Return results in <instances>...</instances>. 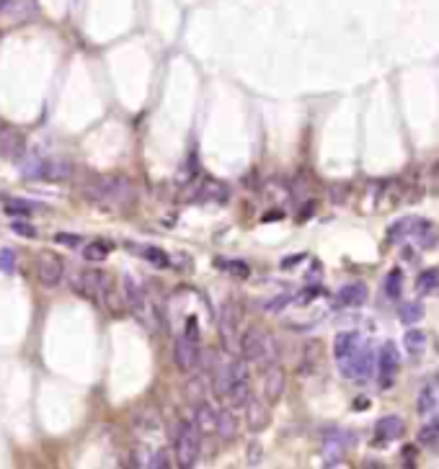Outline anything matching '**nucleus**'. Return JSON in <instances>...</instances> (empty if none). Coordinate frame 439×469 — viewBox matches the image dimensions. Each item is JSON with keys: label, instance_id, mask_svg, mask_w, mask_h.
<instances>
[{"label": "nucleus", "instance_id": "23", "mask_svg": "<svg viewBox=\"0 0 439 469\" xmlns=\"http://www.w3.org/2000/svg\"><path fill=\"white\" fill-rule=\"evenodd\" d=\"M416 291L419 294H437L439 291V268H429L424 274H419L416 279Z\"/></svg>", "mask_w": 439, "mask_h": 469}, {"label": "nucleus", "instance_id": "40", "mask_svg": "<svg viewBox=\"0 0 439 469\" xmlns=\"http://www.w3.org/2000/svg\"><path fill=\"white\" fill-rule=\"evenodd\" d=\"M8 3H11V0H0V13H6L8 11Z\"/></svg>", "mask_w": 439, "mask_h": 469}, {"label": "nucleus", "instance_id": "37", "mask_svg": "<svg viewBox=\"0 0 439 469\" xmlns=\"http://www.w3.org/2000/svg\"><path fill=\"white\" fill-rule=\"evenodd\" d=\"M318 294H320V289H305V291H303V297L297 299V302H303V305H305V302H311V299H315V297H318Z\"/></svg>", "mask_w": 439, "mask_h": 469}, {"label": "nucleus", "instance_id": "15", "mask_svg": "<svg viewBox=\"0 0 439 469\" xmlns=\"http://www.w3.org/2000/svg\"><path fill=\"white\" fill-rule=\"evenodd\" d=\"M194 428H197L202 436H210L217 428V410L210 405V402H199L197 410H194Z\"/></svg>", "mask_w": 439, "mask_h": 469}, {"label": "nucleus", "instance_id": "13", "mask_svg": "<svg viewBox=\"0 0 439 469\" xmlns=\"http://www.w3.org/2000/svg\"><path fill=\"white\" fill-rule=\"evenodd\" d=\"M403 431H406L403 418H398V415L380 418L378 425H375V446H383V444H390V441L401 439Z\"/></svg>", "mask_w": 439, "mask_h": 469}, {"label": "nucleus", "instance_id": "20", "mask_svg": "<svg viewBox=\"0 0 439 469\" xmlns=\"http://www.w3.org/2000/svg\"><path fill=\"white\" fill-rule=\"evenodd\" d=\"M359 346H362L359 333H354V330H344V333L336 335V343H333V356H336V361H341V358H347L349 353H354Z\"/></svg>", "mask_w": 439, "mask_h": 469}, {"label": "nucleus", "instance_id": "33", "mask_svg": "<svg viewBox=\"0 0 439 469\" xmlns=\"http://www.w3.org/2000/svg\"><path fill=\"white\" fill-rule=\"evenodd\" d=\"M186 338H191V341H199V320L191 315L189 320H186Z\"/></svg>", "mask_w": 439, "mask_h": 469}, {"label": "nucleus", "instance_id": "3", "mask_svg": "<svg viewBox=\"0 0 439 469\" xmlns=\"http://www.w3.org/2000/svg\"><path fill=\"white\" fill-rule=\"evenodd\" d=\"M199 451H202V433L191 423L176 425V439H174V456L176 464L181 469H189L197 464Z\"/></svg>", "mask_w": 439, "mask_h": 469}, {"label": "nucleus", "instance_id": "38", "mask_svg": "<svg viewBox=\"0 0 439 469\" xmlns=\"http://www.w3.org/2000/svg\"><path fill=\"white\" fill-rule=\"evenodd\" d=\"M289 299H292V297H279L277 302H272V305H269V310H272V312H277V310H282V307L287 305Z\"/></svg>", "mask_w": 439, "mask_h": 469}, {"label": "nucleus", "instance_id": "32", "mask_svg": "<svg viewBox=\"0 0 439 469\" xmlns=\"http://www.w3.org/2000/svg\"><path fill=\"white\" fill-rule=\"evenodd\" d=\"M13 232L21 238H37V227H31L29 222H13Z\"/></svg>", "mask_w": 439, "mask_h": 469}, {"label": "nucleus", "instance_id": "36", "mask_svg": "<svg viewBox=\"0 0 439 469\" xmlns=\"http://www.w3.org/2000/svg\"><path fill=\"white\" fill-rule=\"evenodd\" d=\"M225 268H227V271H235V276H248L251 274L248 266H246V263H241V261H230Z\"/></svg>", "mask_w": 439, "mask_h": 469}, {"label": "nucleus", "instance_id": "6", "mask_svg": "<svg viewBox=\"0 0 439 469\" xmlns=\"http://www.w3.org/2000/svg\"><path fill=\"white\" fill-rule=\"evenodd\" d=\"M37 279H39V284H42L44 289H57V286L62 284V279H65V263H62L60 255L49 253V250L39 253V258H37Z\"/></svg>", "mask_w": 439, "mask_h": 469}, {"label": "nucleus", "instance_id": "39", "mask_svg": "<svg viewBox=\"0 0 439 469\" xmlns=\"http://www.w3.org/2000/svg\"><path fill=\"white\" fill-rule=\"evenodd\" d=\"M258 456H261L258 446H253V451H251V449H248V464H258Z\"/></svg>", "mask_w": 439, "mask_h": 469}, {"label": "nucleus", "instance_id": "14", "mask_svg": "<svg viewBox=\"0 0 439 469\" xmlns=\"http://www.w3.org/2000/svg\"><path fill=\"white\" fill-rule=\"evenodd\" d=\"M23 134L13 127H0V157L6 160H16L18 155H23Z\"/></svg>", "mask_w": 439, "mask_h": 469}, {"label": "nucleus", "instance_id": "10", "mask_svg": "<svg viewBox=\"0 0 439 469\" xmlns=\"http://www.w3.org/2000/svg\"><path fill=\"white\" fill-rule=\"evenodd\" d=\"M174 364L176 369L181 374H189L194 372L199 366V346L197 341H191V338H176L174 343Z\"/></svg>", "mask_w": 439, "mask_h": 469}, {"label": "nucleus", "instance_id": "25", "mask_svg": "<svg viewBox=\"0 0 439 469\" xmlns=\"http://www.w3.org/2000/svg\"><path fill=\"white\" fill-rule=\"evenodd\" d=\"M414 219L416 217H406V219H398V222L387 230V243H398L401 238H409L411 235V227H414Z\"/></svg>", "mask_w": 439, "mask_h": 469}, {"label": "nucleus", "instance_id": "21", "mask_svg": "<svg viewBox=\"0 0 439 469\" xmlns=\"http://www.w3.org/2000/svg\"><path fill=\"white\" fill-rule=\"evenodd\" d=\"M109 253H112V243H107V240H91V243H85L83 248V258L88 263L107 261Z\"/></svg>", "mask_w": 439, "mask_h": 469}, {"label": "nucleus", "instance_id": "4", "mask_svg": "<svg viewBox=\"0 0 439 469\" xmlns=\"http://www.w3.org/2000/svg\"><path fill=\"white\" fill-rule=\"evenodd\" d=\"M70 289L76 291L78 297H107L109 276L104 271H96V268H80V271L70 274Z\"/></svg>", "mask_w": 439, "mask_h": 469}, {"label": "nucleus", "instance_id": "8", "mask_svg": "<svg viewBox=\"0 0 439 469\" xmlns=\"http://www.w3.org/2000/svg\"><path fill=\"white\" fill-rule=\"evenodd\" d=\"M398 366H401V353L395 348L393 341H385L383 348H380L378 356V369H380V387L387 389L395 384V377H398Z\"/></svg>", "mask_w": 439, "mask_h": 469}, {"label": "nucleus", "instance_id": "26", "mask_svg": "<svg viewBox=\"0 0 439 469\" xmlns=\"http://www.w3.org/2000/svg\"><path fill=\"white\" fill-rule=\"evenodd\" d=\"M403 343H406V351H409V353L419 356V353L426 348V333H421V330H409L406 338H403Z\"/></svg>", "mask_w": 439, "mask_h": 469}, {"label": "nucleus", "instance_id": "34", "mask_svg": "<svg viewBox=\"0 0 439 469\" xmlns=\"http://www.w3.org/2000/svg\"><path fill=\"white\" fill-rule=\"evenodd\" d=\"M54 243L73 248V245H78V243H80V238H76V235H62V232H57V235H54Z\"/></svg>", "mask_w": 439, "mask_h": 469}, {"label": "nucleus", "instance_id": "22", "mask_svg": "<svg viewBox=\"0 0 439 469\" xmlns=\"http://www.w3.org/2000/svg\"><path fill=\"white\" fill-rule=\"evenodd\" d=\"M251 395H253V392H251V384H248V379H246V382H235V384H230L225 397L230 400V408H243V405L248 402Z\"/></svg>", "mask_w": 439, "mask_h": 469}, {"label": "nucleus", "instance_id": "31", "mask_svg": "<svg viewBox=\"0 0 439 469\" xmlns=\"http://www.w3.org/2000/svg\"><path fill=\"white\" fill-rule=\"evenodd\" d=\"M0 268L6 271V274H13L16 271V255H13V250H0Z\"/></svg>", "mask_w": 439, "mask_h": 469}, {"label": "nucleus", "instance_id": "11", "mask_svg": "<svg viewBox=\"0 0 439 469\" xmlns=\"http://www.w3.org/2000/svg\"><path fill=\"white\" fill-rule=\"evenodd\" d=\"M243 410H246V428H248L251 433H261L269 425V420H272V413H269V402L264 400V397H248V402L243 405Z\"/></svg>", "mask_w": 439, "mask_h": 469}, {"label": "nucleus", "instance_id": "19", "mask_svg": "<svg viewBox=\"0 0 439 469\" xmlns=\"http://www.w3.org/2000/svg\"><path fill=\"white\" fill-rule=\"evenodd\" d=\"M132 425H135L137 431H143V433H155L160 428V415H158V410L155 408H140L132 413Z\"/></svg>", "mask_w": 439, "mask_h": 469}, {"label": "nucleus", "instance_id": "18", "mask_svg": "<svg viewBox=\"0 0 439 469\" xmlns=\"http://www.w3.org/2000/svg\"><path fill=\"white\" fill-rule=\"evenodd\" d=\"M409 238H416V243L421 248H434L437 245V227H434V222H429V219H414V227H411V235Z\"/></svg>", "mask_w": 439, "mask_h": 469}, {"label": "nucleus", "instance_id": "17", "mask_svg": "<svg viewBox=\"0 0 439 469\" xmlns=\"http://www.w3.org/2000/svg\"><path fill=\"white\" fill-rule=\"evenodd\" d=\"M336 302L341 307H359L367 302V286L362 281H354V284H347V286H341V291L336 294Z\"/></svg>", "mask_w": 439, "mask_h": 469}, {"label": "nucleus", "instance_id": "35", "mask_svg": "<svg viewBox=\"0 0 439 469\" xmlns=\"http://www.w3.org/2000/svg\"><path fill=\"white\" fill-rule=\"evenodd\" d=\"M434 408V397L432 392H421V400H419V413H426V410Z\"/></svg>", "mask_w": 439, "mask_h": 469}, {"label": "nucleus", "instance_id": "28", "mask_svg": "<svg viewBox=\"0 0 439 469\" xmlns=\"http://www.w3.org/2000/svg\"><path fill=\"white\" fill-rule=\"evenodd\" d=\"M421 315H424V307L419 305V302H409V305L401 307V322L403 325H416L421 320Z\"/></svg>", "mask_w": 439, "mask_h": 469}, {"label": "nucleus", "instance_id": "2", "mask_svg": "<svg viewBox=\"0 0 439 469\" xmlns=\"http://www.w3.org/2000/svg\"><path fill=\"white\" fill-rule=\"evenodd\" d=\"M238 348H241V356L248 361V364H269L274 361L277 356V351H274V338L266 333L264 328H248L246 333L241 335V343H238Z\"/></svg>", "mask_w": 439, "mask_h": 469}, {"label": "nucleus", "instance_id": "27", "mask_svg": "<svg viewBox=\"0 0 439 469\" xmlns=\"http://www.w3.org/2000/svg\"><path fill=\"white\" fill-rule=\"evenodd\" d=\"M401 286H403V274L398 271V268H393V271L387 274V279H385L387 299H398V297H401Z\"/></svg>", "mask_w": 439, "mask_h": 469}, {"label": "nucleus", "instance_id": "7", "mask_svg": "<svg viewBox=\"0 0 439 469\" xmlns=\"http://www.w3.org/2000/svg\"><path fill=\"white\" fill-rule=\"evenodd\" d=\"M264 374H261V392H264L266 402H277L282 395H284V387H287V374L282 369L277 361H269V364L261 366Z\"/></svg>", "mask_w": 439, "mask_h": 469}, {"label": "nucleus", "instance_id": "30", "mask_svg": "<svg viewBox=\"0 0 439 469\" xmlns=\"http://www.w3.org/2000/svg\"><path fill=\"white\" fill-rule=\"evenodd\" d=\"M143 255L150 263H155V266H168V253H163L160 248H145Z\"/></svg>", "mask_w": 439, "mask_h": 469}, {"label": "nucleus", "instance_id": "1", "mask_svg": "<svg viewBox=\"0 0 439 469\" xmlns=\"http://www.w3.org/2000/svg\"><path fill=\"white\" fill-rule=\"evenodd\" d=\"M80 194L104 212H127L135 207V183L121 173H93L83 181Z\"/></svg>", "mask_w": 439, "mask_h": 469}, {"label": "nucleus", "instance_id": "24", "mask_svg": "<svg viewBox=\"0 0 439 469\" xmlns=\"http://www.w3.org/2000/svg\"><path fill=\"white\" fill-rule=\"evenodd\" d=\"M37 204H31V201H21V199H8L6 201V214L11 217H31L37 212Z\"/></svg>", "mask_w": 439, "mask_h": 469}, {"label": "nucleus", "instance_id": "29", "mask_svg": "<svg viewBox=\"0 0 439 469\" xmlns=\"http://www.w3.org/2000/svg\"><path fill=\"white\" fill-rule=\"evenodd\" d=\"M148 467H155V469L171 467V454H168L166 449H158L155 454H150V459H148Z\"/></svg>", "mask_w": 439, "mask_h": 469}, {"label": "nucleus", "instance_id": "9", "mask_svg": "<svg viewBox=\"0 0 439 469\" xmlns=\"http://www.w3.org/2000/svg\"><path fill=\"white\" fill-rule=\"evenodd\" d=\"M37 173H31V178L47 181V183H62V181L73 178V163L62 160V157H49L34 168Z\"/></svg>", "mask_w": 439, "mask_h": 469}, {"label": "nucleus", "instance_id": "5", "mask_svg": "<svg viewBox=\"0 0 439 469\" xmlns=\"http://www.w3.org/2000/svg\"><path fill=\"white\" fill-rule=\"evenodd\" d=\"M339 369L347 379L367 382L372 377V372H375V353H372V348H367V346H364V348L359 346L354 353H349L347 358H341Z\"/></svg>", "mask_w": 439, "mask_h": 469}, {"label": "nucleus", "instance_id": "12", "mask_svg": "<svg viewBox=\"0 0 439 469\" xmlns=\"http://www.w3.org/2000/svg\"><path fill=\"white\" fill-rule=\"evenodd\" d=\"M241 305L238 302H225L222 305V312H220V335H222V341L225 346L230 348L235 341V335H238V322H241Z\"/></svg>", "mask_w": 439, "mask_h": 469}, {"label": "nucleus", "instance_id": "16", "mask_svg": "<svg viewBox=\"0 0 439 469\" xmlns=\"http://www.w3.org/2000/svg\"><path fill=\"white\" fill-rule=\"evenodd\" d=\"M238 431H241V423H238V415L233 413V408H225L217 413V433L222 441H235L238 439Z\"/></svg>", "mask_w": 439, "mask_h": 469}]
</instances>
